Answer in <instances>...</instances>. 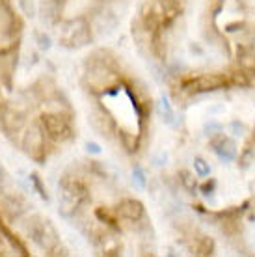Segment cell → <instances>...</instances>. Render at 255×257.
Wrapping results in <instances>:
<instances>
[{
	"instance_id": "obj_20",
	"label": "cell",
	"mask_w": 255,
	"mask_h": 257,
	"mask_svg": "<svg viewBox=\"0 0 255 257\" xmlns=\"http://www.w3.org/2000/svg\"><path fill=\"white\" fill-rule=\"evenodd\" d=\"M95 216L99 218V222H102V224L115 225V216H117V212H115V209L114 211H108L106 207H97Z\"/></svg>"
},
{
	"instance_id": "obj_19",
	"label": "cell",
	"mask_w": 255,
	"mask_h": 257,
	"mask_svg": "<svg viewBox=\"0 0 255 257\" xmlns=\"http://www.w3.org/2000/svg\"><path fill=\"white\" fill-rule=\"evenodd\" d=\"M179 183H181V185H183L188 192H194V190H196V187H198L196 177H194V174H192V172H188V170H181V172H179Z\"/></svg>"
},
{
	"instance_id": "obj_32",
	"label": "cell",
	"mask_w": 255,
	"mask_h": 257,
	"mask_svg": "<svg viewBox=\"0 0 255 257\" xmlns=\"http://www.w3.org/2000/svg\"><path fill=\"white\" fill-rule=\"evenodd\" d=\"M166 164V155L160 153L159 157H155V166H164Z\"/></svg>"
},
{
	"instance_id": "obj_30",
	"label": "cell",
	"mask_w": 255,
	"mask_h": 257,
	"mask_svg": "<svg viewBox=\"0 0 255 257\" xmlns=\"http://www.w3.org/2000/svg\"><path fill=\"white\" fill-rule=\"evenodd\" d=\"M30 179L34 181V185H36V188L39 190V196H41L43 199H49V196H47V190H45V188L41 187V183H39V177H38V175H32Z\"/></svg>"
},
{
	"instance_id": "obj_35",
	"label": "cell",
	"mask_w": 255,
	"mask_h": 257,
	"mask_svg": "<svg viewBox=\"0 0 255 257\" xmlns=\"http://www.w3.org/2000/svg\"><path fill=\"white\" fill-rule=\"evenodd\" d=\"M58 2H64V0H58Z\"/></svg>"
},
{
	"instance_id": "obj_31",
	"label": "cell",
	"mask_w": 255,
	"mask_h": 257,
	"mask_svg": "<svg viewBox=\"0 0 255 257\" xmlns=\"http://www.w3.org/2000/svg\"><path fill=\"white\" fill-rule=\"evenodd\" d=\"M86 151H88V153H93V155H99L102 149L99 144H95V142H86Z\"/></svg>"
},
{
	"instance_id": "obj_16",
	"label": "cell",
	"mask_w": 255,
	"mask_h": 257,
	"mask_svg": "<svg viewBox=\"0 0 255 257\" xmlns=\"http://www.w3.org/2000/svg\"><path fill=\"white\" fill-rule=\"evenodd\" d=\"M190 250L194 255H211L214 251V242L207 235H196V237H192Z\"/></svg>"
},
{
	"instance_id": "obj_34",
	"label": "cell",
	"mask_w": 255,
	"mask_h": 257,
	"mask_svg": "<svg viewBox=\"0 0 255 257\" xmlns=\"http://www.w3.org/2000/svg\"><path fill=\"white\" fill-rule=\"evenodd\" d=\"M251 135H253V140H255V125H253V133H251Z\"/></svg>"
},
{
	"instance_id": "obj_28",
	"label": "cell",
	"mask_w": 255,
	"mask_h": 257,
	"mask_svg": "<svg viewBox=\"0 0 255 257\" xmlns=\"http://www.w3.org/2000/svg\"><path fill=\"white\" fill-rule=\"evenodd\" d=\"M229 128H231V135L233 136H244V133H246V127H244L242 123H238V121H231L229 123Z\"/></svg>"
},
{
	"instance_id": "obj_27",
	"label": "cell",
	"mask_w": 255,
	"mask_h": 257,
	"mask_svg": "<svg viewBox=\"0 0 255 257\" xmlns=\"http://www.w3.org/2000/svg\"><path fill=\"white\" fill-rule=\"evenodd\" d=\"M36 39H38V47L41 51H49V49H51V38H49L47 34L38 32L36 34Z\"/></svg>"
},
{
	"instance_id": "obj_5",
	"label": "cell",
	"mask_w": 255,
	"mask_h": 257,
	"mask_svg": "<svg viewBox=\"0 0 255 257\" xmlns=\"http://www.w3.org/2000/svg\"><path fill=\"white\" fill-rule=\"evenodd\" d=\"M41 127H43L47 138L52 142H64L73 138V127H71V117L65 112H43L41 114Z\"/></svg>"
},
{
	"instance_id": "obj_33",
	"label": "cell",
	"mask_w": 255,
	"mask_h": 257,
	"mask_svg": "<svg viewBox=\"0 0 255 257\" xmlns=\"http://www.w3.org/2000/svg\"><path fill=\"white\" fill-rule=\"evenodd\" d=\"M4 181H6V170H4V166L0 164V187L4 185Z\"/></svg>"
},
{
	"instance_id": "obj_9",
	"label": "cell",
	"mask_w": 255,
	"mask_h": 257,
	"mask_svg": "<svg viewBox=\"0 0 255 257\" xmlns=\"http://www.w3.org/2000/svg\"><path fill=\"white\" fill-rule=\"evenodd\" d=\"M115 212H117L119 218L136 224V222H142L144 216H146V207H144V203H142L140 199L127 198V199H121L115 205Z\"/></svg>"
},
{
	"instance_id": "obj_21",
	"label": "cell",
	"mask_w": 255,
	"mask_h": 257,
	"mask_svg": "<svg viewBox=\"0 0 255 257\" xmlns=\"http://www.w3.org/2000/svg\"><path fill=\"white\" fill-rule=\"evenodd\" d=\"M229 84H235V86H238V88H248L249 84H251L249 73H246L244 69L235 71V73H231V80H229Z\"/></svg>"
},
{
	"instance_id": "obj_1",
	"label": "cell",
	"mask_w": 255,
	"mask_h": 257,
	"mask_svg": "<svg viewBox=\"0 0 255 257\" xmlns=\"http://www.w3.org/2000/svg\"><path fill=\"white\" fill-rule=\"evenodd\" d=\"M88 187L80 177L65 174L58 181V211L65 218H73L84 201H88Z\"/></svg>"
},
{
	"instance_id": "obj_12",
	"label": "cell",
	"mask_w": 255,
	"mask_h": 257,
	"mask_svg": "<svg viewBox=\"0 0 255 257\" xmlns=\"http://www.w3.org/2000/svg\"><path fill=\"white\" fill-rule=\"evenodd\" d=\"M17 15L12 12L6 0H0V38H13L19 30Z\"/></svg>"
},
{
	"instance_id": "obj_22",
	"label": "cell",
	"mask_w": 255,
	"mask_h": 257,
	"mask_svg": "<svg viewBox=\"0 0 255 257\" xmlns=\"http://www.w3.org/2000/svg\"><path fill=\"white\" fill-rule=\"evenodd\" d=\"M194 172H196V175L198 177H209L212 172L211 164L205 161V159H201V157H198V159H194Z\"/></svg>"
},
{
	"instance_id": "obj_26",
	"label": "cell",
	"mask_w": 255,
	"mask_h": 257,
	"mask_svg": "<svg viewBox=\"0 0 255 257\" xmlns=\"http://www.w3.org/2000/svg\"><path fill=\"white\" fill-rule=\"evenodd\" d=\"M117 135L121 136L123 146L127 148V151H136V146H138V138L133 135V133H125V131H119Z\"/></svg>"
},
{
	"instance_id": "obj_11",
	"label": "cell",
	"mask_w": 255,
	"mask_h": 257,
	"mask_svg": "<svg viewBox=\"0 0 255 257\" xmlns=\"http://www.w3.org/2000/svg\"><path fill=\"white\" fill-rule=\"evenodd\" d=\"M211 146L214 149V153L218 155V159L223 162H233L236 159V144L235 140H231L227 136H223L222 133L214 135L211 140Z\"/></svg>"
},
{
	"instance_id": "obj_29",
	"label": "cell",
	"mask_w": 255,
	"mask_h": 257,
	"mask_svg": "<svg viewBox=\"0 0 255 257\" xmlns=\"http://www.w3.org/2000/svg\"><path fill=\"white\" fill-rule=\"evenodd\" d=\"M205 131H207V135H218V133H222V125L216 121H211L205 125Z\"/></svg>"
},
{
	"instance_id": "obj_8",
	"label": "cell",
	"mask_w": 255,
	"mask_h": 257,
	"mask_svg": "<svg viewBox=\"0 0 255 257\" xmlns=\"http://www.w3.org/2000/svg\"><path fill=\"white\" fill-rule=\"evenodd\" d=\"M0 127L8 136L19 135L26 127V112L17 106H4L0 110Z\"/></svg>"
},
{
	"instance_id": "obj_14",
	"label": "cell",
	"mask_w": 255,
	"mask_h": 257,
	"mask_svg": "<svg viewBox=\"0 0 255 257\" xmlns=\"http://www.w3.org/2000/svg\"><path fill=\"white\" fill-rule=\"evenodd\" d=\"M95 244L99 246L101 253H104V255H119L121 253V242H119V238L110 231L97 233Z\"/></svg>"
},
{
	"instance_id": "obj_15",
	"label": "cell",
	"mask_w": 255,
	"mask_h": 257,
	"mask_svg": "<svg viewBox=\"0 0 255 257\" xmlns=\"http://www.w3.org/2000/svg\"><path fill=\"white\" fill-rule=\"evenodd\" d=\"M186 0H160V10H162V17L164 23H172L177 15L185 12Z\"/></svg>"
},
{
	"instance_id": "obj_24",
	"label": "cell",
	"mask_w": 255,
	"mask_h": 257,
	"mask_svg": "<svg viewBox=\"0 0 255 257\" xmlns=\"http://www.w3.org/2000/svg\"><path fill=\"white\" fill-rule=\"evenodd\" d=\"M19 8H21V12L25 13L26 17H30V19H34L36 13H38V4H36V0H19Z\"/></svg>"
},
{
	"instance_id": "obj_25",
	"label": "cell",
	"mask_w": 255,
	"mask_h": 257,
	"mask_svg": "<svg viewBox=\"0 0 255 257\" xmlns=\"http://www.w3.org/2000/svg\"><path fill=\"white\" fill-rule=\"evenodd\" d=\"M133 183L140 188V190H144V188H146L147 177H146V172L142 170V166H134L133 168Z\"/></svg>"
},
{
	"instance_id": "obj_18",
	"label": "cell",
	"mask_w": 255,
	"mask_h": 257,
	"mask_svg": "<svg viewBox=\"0 0 255 257\" xmlns=\"http://www.w3.org/2000/svg\"><path fill=\"white\" fill-rule=\"evenodd\" d=\"M238 64L240 69H244L246 73H255V51L251 47H240L238 51Z\"/></svg>"
},
{
	"instance_id": "obj_23",
	"label": "cell",
	"mask_w": 255,
	"mask_h": 257,
	"mask_svg": "<svg viewBox=\"0 0 255 257\" xmlns=\"http://www.w3.org/2000/svg\"><path fill=\"white\" fill-rule=\"evenodd\" d=\"M253 161H255V151L251 148H246L242 153L238 155V166H240V170H248L253 164Z\"/></svg>"
},
{
	"instance_id": "obj_10",
	"label": "cell",
	"mask_w": 255,
	"mask_h": 257,
	"mask_svg": "<svg viewBox=\"0 0 255 257\" xmlns=\"http://www.w3.org/2000/svg\"><path fill=\"white\" fill-rule=\"evenodd\" d=\"M0 205H2V211L6 212L10 218H21L28 209V203L25 199L21 198L17 192H12V190L0 194Z\"/></svg>"
},
{
	"instance_id": "obj_4",
	"label": "cell",
	"mask_w": 255,
	"mask_h": 257,
	"mask_svg": "<svg viewBox=\"0 0 255 257\" xmlns=\"http://www.w3.org/2000/svg\"><path fill=\"white\" fill-rule=\"evenodd\" d=\"M58 41L65 49H82L91 43V25L86 17L65 21L58 32Z\"/></svg>"
},
{
	"instance_id": "obj_2",
	"label": "cell",
	"mask_w": 255,
	"mask_h": 257,
	"mask_svg": "<svg viewBox=\"0 0 255 257\" xmlns=\"http://www.w3.org/2000/svg\"><path fill=\"white\" fill-rule=\"evenodd\" d=\"M84 80H86L89 91L101 95V93L110 91L112 88H117L119 75L110 65V62H106L104 58H97V54H93V56H89L88 64H86Z\"/></svg>"
},
{
	"instance_id": "obj_17",
	"label": "cell",
	"mask_w": 255,
	"mask_h": 257,
	"mask_svg": "<svg viewBox=\"0 0 255 257\" xmlns=\"http://www.w3.org/2000/svg\"><path fill=\"white\" fill-rule=\"evenodd\" d=\"M157 112H159L160 119L170 125V127H175L177 125V117H175V112H173L172 104L168 103L166 97H160L159 103H157Z\"/></svg>"
},
{
	"instance_id": "obj_13",
	"label": "cell",
	"mask_w": 255,
	"mask_h": 257,
	"mask_svg": "<svg viewBox=\"0 0 255 257\" xmlns=\"http://www.w3.org/2000/svg\"><path fill=\"white\" fill-rule=\"evenodd\" d=\"M89 121H91V125H93L97 133L102 136H112V133L115 131V123L112 119V116H110L108 112H104L102 108L91 110Z\"/></svg>"
},
{
	"instance_id": "obj_7",
	"label": "cell",
	"mask_w": 255,
	"mask_h": 257,
	"mask_svg": "<svg viewBox=\"0 0 255 257\" xmlns=\"http://www.w3.org/2000/svg\"><path fill=\"white\" fill-rule=\"evenodd\" d=\"M227 84L229 80L222 73H205V75H198V77L186 80L185 90L190 93H209V91L222 90Z\"/></svg>"
},
{
	"instance_id": "obj_3",
	"label": "cell",
	"mask_w": 255,
	"mask_h": 257,
	"mask_svg": "<svg viewBox=\"0 0 255 257\" xmlns=\"http://www.w3.org/2000/svg\"><path fill=\"white\" fill-rule=\"evenodd\" d=\"M25 233L39 250L47 251V253H52L60 246V235H58L54 224L39 214H32L26 218Z\"/></svg>"
},
{
	"instance_id": "obj_6",
	"label": "cell",
	"mask_w": 255,
	"mask_h": 257,
	"mask_svg": "<svg viewBox=\"0 0 255 257\" xmlns=\"http://www.w3.org/2000/svg\"><path fill=\"white\" fill-rule=\"evenodd\" d=\"M45 135L41 123H32L30 127H26L25 135L21 138V148L28 157H32L34 161H43L45 157Z\"/></svg>"
}]
</instances>
